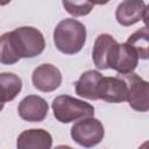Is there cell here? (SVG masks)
Masks as SVG:
<instances>
[{
    "label": "cell",
    "mask_w": 149,
    "mask_h": 149,
    "mask_svg": "<svg viewBox=\"0 0 149 149\" xmlns=\"http://www.w3.org/2000/svg\"><path fill=\"white\" fill-rule=\"evenodd\" d=\"M86 42V28L76 19L62 20L54 30V43L65 55L78 54Z\"/></svg>",
    "instance_id": "6da1fadb"
},
{
    "label": "cell",
    "mask_w": 149,
    "mask_h": 149,
    "mask_svg": "<svg viewBox=\"0 0 149 149\" xmlns=\"http://www.w3.org/2000/svg\"><path fill=\"white\" fill-rule=\"evenodd\" d=\"M51 108L54 116L61 123H70L85 116L94 115V107L80 99L62 94L52 100Z\"/></svg>",
    "instance_id": "7a4b0ae2"
},
{
    "label": "cell",
    "mask_w": 149,
    "mask_h": 149,
    "mask_svg": "<svg viewBox=\"0 0 149 149\" xmlns=\"http://www.w3.org/2000/svg\"><path fill=\"white\" fill-rule=\"evenodd\" d=\"M10 37L20 58H33L38 56L45 48L43 34L34 27H19L10 31Z\"/></svg>",
    "instance_id": "3957f363"
},
{
    "label": "cell",
    "mask_w": 149,
    "mask_h": 149,
    "mask_svg": "<svg viewBox=\"0 0 149 149\" xmlns=\"http://www.w3.org/2000/svg\"><path fill=\"white\" fill-rule=\"evenodd\" d=\"M104 136L105 128L102 123L93 116L81 118L71 127L72 140L84 148H92L99 144Z\"/></svg>",
    "instance_id": "277c9868"
},
{
    "label": "cell",
    "mask_w": 149,
    "mask_h": 149,
    "mask_svg": "<svg viewBox=\"0 0 149 149\" xmlns=\"http://www.w3.org/2000/svg\"><path fill=\"white\" fill-rule=\"evenodd\" d=\"M120 74V73H119ZM127 84V99L129 106L137 112L149 109V84L134 72L121 74Z\"/></svg>",
    "instance_id": "5b68a950"
},
{
    "label": "cell",
    "mask_w": 149,
    "mask_h": 149,
    "mask_svg": "<svg viewBox=\"0 0 149 149\" xmlns=\"http://www.w3.org/2000/svg\"><path fill=\"white\" fill-rule=\"evenodd\" d=\"M98 99L107 102L119 104L127 99V84L121 74L101 78L98 86Z\"/></svg>",
    "instance_id": "8992f818"
},
{
    "label": "cell",
    "mask_w": 149,
    "mask_h": 149,
    "mask_svg": "<svg viewBox=\"0 0 149 149\" xmlns=\"http://www.w3.org/2000/svg\"><path fill=\"white\" fill-rule=\"evenodd\" d=\"M31 81L35 88L41 92H52L62 84V73L52 64L38 65L31 74Z\"/></svg>",
    "instance_id": "52a82bcc"
},
{
    "label": "cell",
    "mask_w": 149,
    "mask_h": 149,
    "mask_svg": "<svg viewBox=\"0 0 149 149\" xmlns=\"http://www.w3.org/2000/svg\"><path fill=\"white\" fill-rule=\"evenodd\" d=\"M115 19L119 24L129 27L147 19V5L143 0H123L115 10Z\"/></svg>",
    "instance_id": "ba28073f"
},
{
    "label": "cell",
    "mask_w": 149,
    "mask_h": 149,
    "mask_svg": "<svg viewBox=\"0 0 149 149\" xmlns=\"http://www.w3.org/2000/svg\"><path fill=\"white\" fill-rule=\"evenodd\" d=\"M48 102L40 95L29 94L24 97L17 107L20 118L28 122H41L48 115Z\"/></svg>",
    "instance_id": "9c48e42d"
},
{
    "label": "cell",
    "mask_w": 149,
    "mask_h": 149,
    "mask_svg": "<svg viewBox=\"0 0 149 149\" xmlns=\"http://www.w3.org/2000/svg\"><path fill=\"white\" fill-rule=\"evenodd\" d=\"M118 45V41L109 34H100L97 36L92 51V59L97 69L107 70L109 69L111 59L114 50Z\"/></svg>",
    "instance_id": "30bf717a"
},
{
    "label": "cell",
    "mask_w": 149,
    "mask_h": 149,
    "mask_svg": "<svg viewBox=\"0 0 149 149\" xmlns=\"http://www.w3.org/2000/svg\"><path fill=\"white\" fill-rule=\"evenodd\" d=\"M139 56L136 51L127 43H118L113 57L111 59L109 69L115 70L120 74L134 72L139 64Z\"/></svg>",
    "instance_id": "8fae6325"
},
{
    "label": "cell",
    "mask_w": 149,
    "mask_h": 149,
    "mask_svg": "<svg viewBox=\"0 0 149 149\" xmlns=\"http://www.w3.org/2000/svg\"><path fill=\"white\" fill-rule=\"evenodd\" d=\"M19 149H50L52 147V136L45 129L23 130L16 141Z\"/></svg>",
    "instance_id": "7c38bea8"
},
{
    "label": "cell",
    "mask_w": 149,
    "mask_h": 149,
    "mask_svg": "<svg viewBox=\"0 0 149 149\" xmlns=\"http://www.w3.org/2000/svg\"><path fill=\"white\" fill-rule=\"evenodd\" d=\"M102 74L97 70H87L81 73L79 79L74 83L76 93L88 100H98V86Z\"/></svg>",
    "instance_id": "4fadbf2b"
},
{
    "label": "cell",
    "mask_w": 149,
    "mask_h": 149,
    "mask_svg": "<svg viewBox=\"0 0 149 149\" xmlns=\"http://www.w3.org/2000/svg\"><path fill=\"white\" fill-rule=\"evenodd\" d=\"M22 90L21 78L13 72L0 73V100L8 102L15 99V97Z\"/></svg>",
    "instance_id": "5bb4252c"
},
{
    "label": "cell",
    "mask_w": 149,
    "mask_h": 149,
    "mask_svg": "<svg viewBox=\"0 0 149 149\" xmlns=\"http://www.w3.org/2000/svg\"><path fill=\"white\" fill-rule=\"evenodd\" d=\"M129 44L137 54L139 58L147 59L148 58V49H149V30L147 26L140 28L134 31L126 42Z\"/></svg>",
    "instance_id": "9a60e30c"
},
{
    "label": "cell",
    "mask_w": 149,
    "mask_h": 149,
    "mask_svg": "<svg viewBox=\"0 0 149 149\" xmlns=\"http://www.w3.org/2000/svg\"><path fill=\"white\" fill-rule=\"evenodd\" d=\"M20 61V56L17 55L12 37L10 31L3 33L0 36V63L6 65L15 64Z\"/></svg>",
    "instance_id": "2e32d148"
},
{
    "label": "cell",
    "mask_w": 149,
    "mask_h": 149,
    "mask_svg": "<svg viewBox=\"0 0 149 149\" xmlns=\"http://www.w3.org/2000/svg\"><path fill=\"white\" fill-rule=\"evenodd\" d=\"M62 3L64 9L72 16H85L94 7L90 0H62Z\"/></svg>",
    "instance_id": "e0dca14e"
},
{
    "label": "cell",
    "mask_w": 149,
    "mask_h": 149,
    "mask_svg": "<svg viewBox=\"0 0 149 149\" xmlns=\"http://www.w3.org/2000/svg\"><path fill=\"white\" fill-rule=\"evenodd\" d=\"M93 5H106L109 0H90Z\"/></svg>",
    "instance_id": "ac0fdd59"
},
{
    "label": "cell",
    "mask_w": 149,
    "mask_h": 149,
    "mask_svg": "<svg viewBox=\"0 0 149 149\" xmlns=\"http://www.w3.org/2000/svg\"><path fill=\"white\" fill-rule=\"evenodd\" d=\"M12 0H0V6H6Z\"/></svg>",
    "instance_id": "d6986e66"
},
{
    "label": "cell",
    "mask_w": 149,
    "mask_h": 149,
    "mask_svg": "<svg viewBox=\"0 0 149 149\" xmlns=\"http://www.w3.org/2000/svg\"><path fill=\"white\" fill-rule=\"evenodd\" d=\"M3 106H5V102H2V101L0 100V112L3 109Z\"/></svg>",
    "instance_id": "ffe728a7"
}]
</instances>
